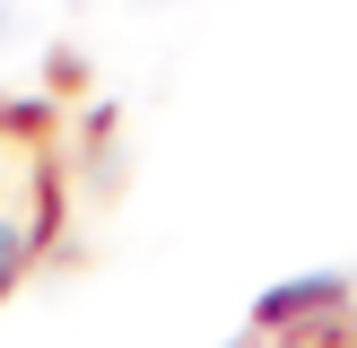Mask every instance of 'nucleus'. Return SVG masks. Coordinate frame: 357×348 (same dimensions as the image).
Returning a JSON list of instances; mask_svg holds the SVG:
<instances>
[{"label":"nucleus","mask_w":357,"mask_h":348,"mask_svg":"<svg viewBox=\"0 0 357 348\" xmlns=\"http://www.w3.org/2000/svg\"><path fill=\"white\" fill-rule=\"evenodd\" d=\"M9 278H17V226L0 218V287H9Z\"/></svg>","instance_id":"1"},{"label":"nucleus","mask_w":357,"mask_h":348,"mask_svg":"<svg viewBox=\"0 0 357 348\" xmlns=\"http://www.w3.org/2000/svg\"><path fill=\"white\" fill-rule=\"evenodd\" d=\"M0 26H9V9H0Z\"/></svg>","instance_id":"2"}]
</instances>
